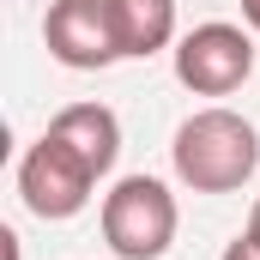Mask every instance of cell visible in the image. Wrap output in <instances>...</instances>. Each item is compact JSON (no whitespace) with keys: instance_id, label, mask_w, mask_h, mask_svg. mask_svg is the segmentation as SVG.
<instances>
[{"instance_id":"1","label":"cell","mask_w":260,"mask_h":260,"mask_svg":"<svg viewBox=\"0 0 260 260\" xmlns=\"http://www.w3.org/2000/svg\"><path fill=\"white\" fill-rule=\"evenodd\" d=\"M170 164H176V182L194 188V194H236L260 170V133L248 115L212 103V109H194L176 127Z\"/></svg>"},{"instance_id":"3","label":"cell","mask_w":260,"mask_h":260,"mask_svg":"<svg viewBox=\"0 0 260 260\" xmlns=\"http://www.w3.org/2000/svg\"><path fill=\"white\" fill-rule=\"evenodd\" d=\"M103 176L79 157V151H67L55 133H43L24 157H18V194L24 206L43 218V224H67V218H79L85 206H91V188H97Z\"/></svg>"},{"instance_id":"2","label":"cell","mask_w":260,"mask_h":260,"mask_svg":"<svg viewBox=\"0 0 260 260\" xmlns=\"http://www.w3.org/2000/svg\"><path fill=\"white\" fill-rule=\"evenodd\" d=\"M176 194L157 176H121L103 194V242L121 260H164L176 242Z\"/></svg>"},{"instance_id":"6","label":"cell","mask_w":260,"mask_h":260,"mask_svg":"<svg viewBox=\"0 0 260 260\" xmlns=\"http://www.w3.org/2000/svg\"><path fill=\"white\" fill-rule=\"evenodd\" d=\"M49 133L61 139L67 151H79L97 176H109L115 157H121V121H115V109H103V103H67L61 115L49 121Z\"/></svg>"},{"instance_id":"9","label":"cell","mask_w":260,"mask_h":260,"mask_svg":"<svg viewBox=\"0 0 260 260\" xmlns=\"http://www.w3.org/2000/svg\"><path fill=\"white\" fill-rule=\"evenodd\" d=\"M242 18H248V24L260 30V0H242Z\"/></svg>"},{"instance_id":"7","label":"cell","mask_w":260,"mask_h":260,"mask_svg":"<svg viewBox=\"0 0 260 260\" xmlns=\"http://www.w3.org/2000/svg\"><path fill=\"white\" fill-rule=\"evenodd\" d=\"M115 18H121L127 61H145L176 43V0H115Z\"/></svg>"},{"instance_id":"10","label":"cell","mask_w":260,"mask_h":260,"mask_svg":"<svg viewBox=\"0 0 260 260\" xmlns=\"http://www.w3.org/2000/svg\"><path fill=\"white\" fill-rule=\"evenodd\" d=\"M248 230H254V236H260V200H254V212H248Z\"/></svg>"},{"instance_id":"4","label":"cell","mask_w":260,"mask_h":260,"mask_svg":"<svg viewBox=\"0 0 260 260\" xmlns=\"http://www.w3.org/2000/svg\"><path fill=\"white\" fill-rule=\"evenodd\" d=\"M43 43H49V55L61 67H73V73H103V67L127 61L115 0H49Z\"/></svg>"},{"instance_id":"5","label":"cell","mask_w":260,"mask_h":260,"mask_svg":"<svg viewBox=\"0 0 260 260\" xmlns=\"http://www.w3.org/2000/svg\"><path fill=\"white\" fill-rule=\"evenodd\" d=\"M254 73V37L242 24H194L182 43H176V79L194 91V97H230L242 91Z\"/></svg>"},{"instance_id":"8","label":"cell","mask_w":260,"mask_h":260,"mask_svg":"<svg viewBox=\"0 0 260 260\" xmlns=\"http://www.w3.org/2000/svg\"><path fill=\"white\" fill-rule=\"evenodd\" d=\"M224 260H260V236H254V230H242V236L224 248Z\"/></svg>"}]
</instances>
